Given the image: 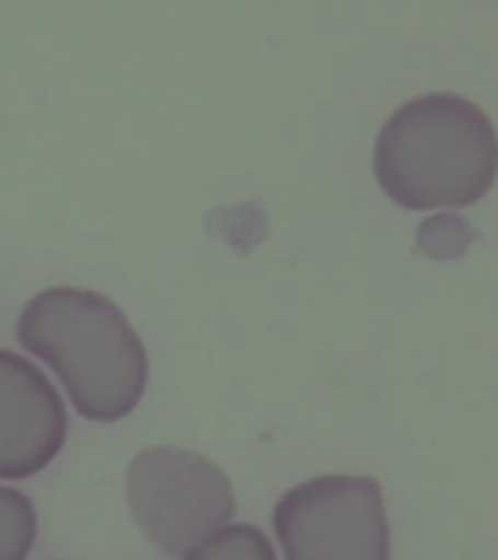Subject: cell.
<instances>
[{
	"label": "cell",
	"mask_w": 498,
	"mask_h": 560,
	"mask_svg": "<svg viewBox=\"0 0 498 560\" xmlns=\"http://www.w3.org/2000/svg\"><path fill=\"white\" fill-rule=\"evenodd\" d=\"M127 494L142 534L167 555L192 551L236 514L227 472L184 447H147L135 455Z\"/></svg>",
	"instance_id": "obj_3"
},
{
	"label": "cell",
	"mask_w": 498,
	"mask_h": 560,
	"mask_svg": "<svg viewBox=\"0 0 498 560\" xmlns=\"http://www.w3.org/2000/svg\"><path fill=\"white\" fill-rule=\"evenodd\" d=\"M18 339L61 377L74 409L86 419H125L149 385V357L139 332L94 290L39 292L20 315Z\"/></svg>",
	"instance_id": "obj_1"
},
{
	"label": "cell",
	"mask_w": 498,
	"mask_h": 560,
	"mask_svg": "<svg viewBox=\"0 0 498 560\" xmlns=\"http://www.w3.org/2000/svg\"><path fill=\"white\" fill-rule=\"evenodd\" d=\"M273 525L287 560H392L377 479L324 475L282 494Z\"/></svg>",
	"instance_id": "obj_4"
},
{
	"label": "cell",
	"mask_w": 498,
	"mask_h": 560,
	"mask_svg": "<svg viewBox=\"0 0 498 560\" xmlns=\"http://www.w3.org/2000/svg\"><path fill=\"white\" fill-rule=\"evenodd\" d=\"M184 560H277V552L262 529L236 524L210 535Z\"/></svg>",
	"instance_id": "obj_6"
},
{
	"label": "cell",
	"mask_w": 498,
	"mask_h": 560,
	"mask_svg": "<svg viewBox=\"0 0 498 560\" xmlns=\"http://www.w3.org/2000/svg\"><path fill=\"white\" fill-rule=\"evenodd\" d=\"M34 504L18 490L0 487V560H24L34 547Z\"/></svg>",
	"instance_id": "obj_7"
},
{
	"label": "cell",
	"mask_w": 498,
	"mask_h": 560,
	"mask_svg": "<svg viewBox=\"0 0 498 560\" xmlns=\"http://www.w3.org/2000/svg\"><path fill=\"white\" fill-rule=\"evenodd\" d=\"M69 420L51 382L9 350H0V479H24L59 454Z\"/></svg>",
	"instance_id": "obj_5"
},
{
	"label": "cell",
	"mask_w": 498,
	"mask_h": 560,
	"mask_svg": "<svg viewBox=\"0 0 498 560\" xmlns=\"http://www.w3.org/2000/svg\"><path fill=\"white\" fill-rule=\"evenodd\" d=\"M374 170L405 209H464L495 182V127L479 105L458 94L413 97L382 127Z\"/></svg>",
	"instance_id": "obj_2"
}]
</instances>
